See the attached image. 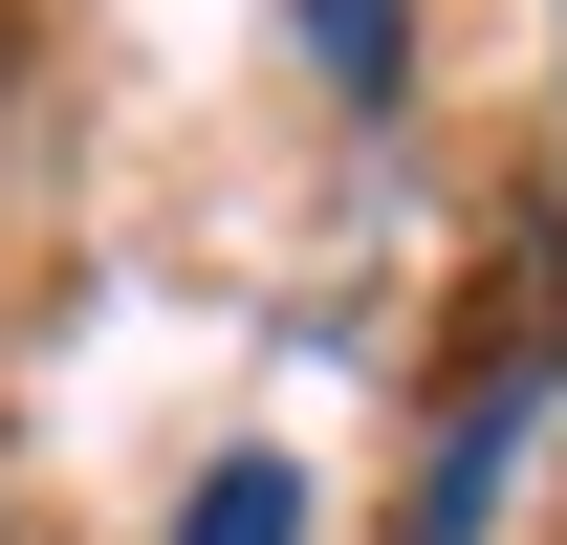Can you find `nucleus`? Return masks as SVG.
Returning a JSON list of instances; mask_svg holds the SVG:
<instances>
[{
    "mask_svg": "<svg viewBox=\"0 0 567 545\" xmlns=\"http://www.w3.org/2000/svg\"><path fill=\"white\" fill-rule=\"evenodd\" d=\"M306 44H328V88H393V0H306Z\"/></svg>",
    "mask_w": 567,
    "mask_h": 545,
    "instance_id": "nucleus-2",
    "label": "nucleus"
},
{
    "mask_svg": "<svg viewBox=\"0 0 567 545\" xmlns=\"http://www.w3.org/2000/svg\"><path fill=\"white\" fill-rule=\"evenodd\" d=\"M175 545H306V480H284V459H218V480H197V524H175Z\"/></svg>",
    "mask_w": 567,
    "mask_h": 545,
    "instance_id": "nucleus-1",
    "label": "nucleus"
}]
</instances>
